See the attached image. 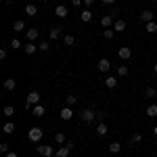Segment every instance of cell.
Wrapping results in <instances>:
<instances>
[{"instance_id": "cell-30", "label": "cell", "mask_w": 157, "mask_h": 157, "mask_svg": "<svg viewBox=\"0 0 157 157\" xmlns=\"http://www.w3.org/2000/svg\"><path fill=\"white\" fill-rule=\"evenodd\" d=\"M145 97H147V98H155V97H157V90H155V88H151V86H149V88L145 90Z\"/></svg>"}, {"instance_id": "cell-17", "label": "cell", "mask_w": 157, "mask_h": 157, "mask_svg": "<svg viewBox=\"0 0 157 157\" xmlns=\"http://www.w3.org/2000/svg\"><path fill=\"white\" fill-rule=\"evenodd\" d=\"M48 36H50V40H57V38L61 36V25H55V27H50Z\"/></svg>"}, {"instance_id": "cell-45", "label": "cell", "mask_w": 157, "mask_h": 157, "mask_svg": "<svg viewBox=\"0 0 157 157\" xmlns=\"http://www.w3.org/2000/svg\"><path fill=\"white\" fill-rule=\"evenodd\" d=\"M153 134H155V136H157V126H155V128H153Z\"/></svg>"}, {"instance_id": "cell-21", "label": "cell", "mask_w": 157, "mask_h": 157, "mask_svg": "<svg viewBox=\"0 0 157 157\" xmlns=\"http://www.w3.org/2000/svg\"><path fill=\"white\" fill-rule=\"evenodd\" d=\"M107 149H109V153H111V155H115V153H120V151H121V145H120V143H111Z\"/></svg>"}, {"instance_id": "cell-36", "label": "cell", "mask_w": 157, "mask_h": 157, "mask_svg": "<svg viewBox=\"0 0 157 157\" xmlns=\"http://www.w3.org/2000/svg\"><path fill=\"white\" fill-rule=\"evenodd\" d=\"M0 153H9V143H0Z\"/></svg>"}, {"instance_id": "cell-32", "label": "cell", "mask_w": 157, "mask_h": 157, "mask_svg": "<svg viewBox=\"0 0 157 157\" xmlns=\"http://www.w3.org/2000/svg\"><path fill=\"white\" fill-rule=\"evenodd\" d=\"M103 36L107 38V40H111V38L115 36V29H113V27H107V29H105V32H103Z\"/></svg>"}, {"instance_id": "cell-18", "label": "cell", "mask_w": 157, "mask_h": 157, "mask_svg": "<svg viewBox=\"0 0 157 157\" xmlns=\"http://www.w3.org/2000/svg\"><path fill=\"white\" fill-rule=\"evenodd\" d=\"M13 32H27V29H25V21H21V19L15 21V23H13Z\"/></svg>"}, {"instance_id": "cell-25", "label": "cell", "mask_w": 157, "mask_h": 157, "mask_svg": "<svg viewBox=\"0 0 157 157\" xmlns=\"http://www.w3.org/2000/svg\"><path fill=\"white\" fill-rule=\"evenodd\" d=\"M15 86H17V82H15L13 78H9V80H4V90H15Z\"/></svg>"}, {"instance_id": "cell-26", "label": "cell", "mask_w": 157, "mask_h": 157, "mask_svg": "<svg viewBox=\"0 0 157 157\" xmlns=\"http://www.w3.org/2000/svg\"><path fill=\"white\" fill-rule=\"evenodd\" d=\"M140 140H143V134H140V132H134L132 138H130V145H138Z\"/></svg>"}, {"instance_id": "cell-3", "label": "cell", "mask_w": 157, "mask_h": 157, "mask_svg": "<svg viewBox=\"0 0 157 157\" xmlns=\"http://www.w3.org/2000/svg\"><path fill=\"white\" fill-rule=\"evenodd\" d=\"M97 111H92V109H84V111H82V121H84V124H92V121L97 120Z\"/></svg>"}, {"instance_id": "cell-8", "label": "cell", "mask_w": 157, "mask_h": 157, "mask_svg": "<svg viewBox=\"0 0 157 157\" xmlns=\"http://www.w3.org/2000/svg\"><path fill=\"white\" fill-rule=\"evenodd\" d=\"M97 67H98V71L107 73L109 69H111V61H109V59H101V61H98V65H97Z\"/></svg>"}, {"instance_id": "cell-44", "label": "cell", "mask_w": 157, "mask_h": 157, "mask_svg": "<svg viewBox=\"0 0 157 157\" xmlns=\"http://www.w3.org/2000/svg\"><path fill=\"white\" fill-rule=\"evenodd\" d=\"M153 73H155V75H157V63H155V65H153Z\"/></svg>"}, {"instance_id": "cell-29", "label": "cell", "mask_w": 157, "mask_h": 157, "mask_svg": "<svg viewBox=\"0 0 157 157\" xmlns=\"http://www.w3.org/2000/svg\"><path fill=\"white\" fill-rule=\"evenodd\" d=\"M147 32H149V34H157V23L155 21H149V23H147Z\"/></svg>"}, {"instance_id": "cell-4", "label": "cell", "mask_w": 157, "mask_h": 157, "mask_svg": "<svg viewBox=\"0 0 157 157\" xmlns=\"http://www.w3.org/2000/svg\"><path fill=\"white\" fill-rule=\"evenodd\" d=\"M27 136H29V140H32V143H40V140H42V136H44V130H42V128H32Z\"/></svg>"}, {"instance_id": "cell-22", "label": "cell", "mask_w": 157, "mask_h": 157, "mask_svg": "<svg viewBox=\"0 0 157 157\" xmlns=\"http://www.w3.org/2000/svg\"><path fill=\"white\" fill-rule=\"evenodd\" d=\"M32 113H34L36 117H42V115H44V105H42V103H40V105H36V107L32 109Z\"/></svg>"}, {"instance_id": "cell-31", "label": "cell", "mask_w": 157, "mask_h": 157, "mask_svg": "<svg viewBox=\"0 0 157 157\" xmlns=\"http://www.w3.org/2000/svg\"><path fill=\"white\" fill-rule=\"evenodd\" d=\"M13 113H15V109L11 105H6V107L2 109V115H6V117H13Z\"/></svg>"}, {"instance_id": "cell-39", "label": "cell", "mask_w": 157, "mask_h": 157, "mask_svg": "<svg viewBox=\"0 0 157 157\" xmlns=\"http://www.w3.org/2000/svg\"><path fill=\"white\" fill-rule=\"evenodd\" d=\"M80 4H84V0H71V6H80Z\"/></svg>"}, {"instance_id": "cell-43", "label": "cell", "mask_w": 157, "mask_h": 157, "mask_svg": "<svg viewBox=\"0 0 157 157\" xmlns=\"http://www.w3.org/2000/svg\"><path fill=\"white\" fill-rule=\"evenodd\" d=\"M84 4H86V6H90V4H94V0H84Z\"/></svg>"}, {"instance_id": "cell-38", "label": "cell", "mask_w": 157, "mask_h": 157, "mask_svg": "<svg viewBox=\"0 0 157 157\" xmlns=\"http://www.w3.org/2000/svg\"><path fill=\"white\" fill-rule=\"evenodd\" d=\"M4 6H6V9H13V6H15V0H4Z\"/></svg>"}, {"instance_id": "cell-19", "label": "cell", "mask_w": 157, "mask_h": 157, "mask_svg": "<svg viewBox=\"0 0 157 157\" xmlns=\"http://www.w3.org/2000/svg\"><path fill=\"white\" fill-rule=\"evenodd\" d=\"M23 50L27 52V55H34V52L38 50V44H34V42H27V44L23 46Z\"/></svg>"}, {"instance_id": "cell-42", "label": "cell", "mask_w": 157, "mask_h": 157, "mask_svg": "<svg viewBox=\"0 0 157 157\" xmlns=\"http://www.w3.org/2000/svg\"><path fill=\"white\" fill-rule=\"evenodd\" d=\"M4 157H17V153H13V151H9V153H6Z\"/></svg>"}, {"instance_id": "cell-40", "label": "cell", "mask_w": 157, "mask_h": 157, "mask_svg": "<svg viewBox=\"0 0 157 157\" xmlns=\"http://www.w3.org/2000/svg\"><path fill=\"white\" fill-rule=\"evenodd\" d=\"M4 59H6V50L2 48V50H0V61H4Z\"/></svg>"}, {"instance_id": "cell-2", "label": "cell", "mask_w": 157, "mask_h": 157, "mask_svg": "<svg viewBox=\"0 0 157 157\" xmlns=\"http://www.w3.org/2000/svg\"><path fill=\"white\" fill-rule=\"evenodd\" d=\"M36 151H38V155H40V157H55V149L48 147V145H38Z\"/></svg>"}, {"instance_id": "cell-24", "label": "cell", "mask_w": 157, "mask_h": 157, "mask_svg": "<svg viewBox=\"0 0 157 157\" xmlns=\"http://www.w3.org/2000/svg\"><path fill=\"white\" fill-rule=\"evenodd\" d=\"M147 117H157V105H149L147 107Z\"/></svg>"}, {"instance_id": "cell-12", "label": "cell", "mask_w": 157, "mask_h": 157, "mask_svg": "<svg viewBox=\"0 0 157 157\" xmlns=\"http://www.w3.org/2000/svg\"><path fill=\"white\" fill-rule=\"evenodd\" d=\"M113 29H115V34H121V32H126V21H124V19H117V21L113 23Z\"/></svg>"}, {"instance_id": "cell-28", "label": "cell", "mask_w": 157, "mask_h": 157, "mask_svg": "<svg viewBox=\"0 0 157 157\" xmlns=\"http://www.w3.org/2000/svg\"><path fill=\"white\" fill-rule=\"evenodd\" d=\"M63 42H65V46H73V42H75V38L71 34H67V36H63Z\"/></svg>"}, {"instance_id": "cell-13", "label": "cell", "mask_w": 157, "mask_h": 157, "mask_svg": "<svg viewBox=\"0 0 157 157\" xmlns=\"http://www.w3.org/2000/svg\"><path fill=\"white\" fill-rule=\"evenodd\" d=\"M140 21H145V23H149V21H153V11H149V9H145V11L140 13Z\"/></svg>"}, {"instance_id": "cell-7", "label": "cell", "mask_w": 157, "mask_h": 157, "mask_svg": "<svg viewBox=\"0 0 157 157\" xmlns=\"http://www.w3.org/2000/svg\"><path fill=\"white\" fill-rule=\"evenodd\" d=\"M117 55H120V59H121V61H128L130 57H132V48H130V46H121Z\"/></svg>"}, {"instance_id": "cell-15", "label": "cell", "mask_w": 157, "mask_h": 157, "mask_svg": "<svg viewBox=\"0 0 157 157\" xmlns=\"http://www.w3.org/2000/svg\"><path fill=\"white\" fill-rule=\"evenodd\" d=\"M107 132H109L107 124H105V121H98V124H97V134H98V136H105Z\"/></svg>"}, {"instance_id": "cell-9", "label": "cell", "mask_w": 157, "mask_h": 157, "mask_svg": "<svg viewBox=\"0 0 157 157\" xmlns=\"http://www.w3.org/2000/svg\"><path fill=\"white\" fill-rule=\"evenodd\" d=\"M25 34H27V42H36L38 36H40V32H38L36 27H29V29H27Z\"/></svg>"}, {"instance_id": "cell-23", "label": "cell", "mask_w": 157, "mask_h": 157, "mask_svg": "<svg viewBox=\"0 0 157 157\" xmlns=\"http://www.w3.org/2000/svg\"><path fill=\"white\" fill-rule=\"evenodd\" d=\"M55 143H57V145H63V143H67V136H65L63 132H57V134H55Z\"/></svg>"}, {"instance_id": "cell-41", "label": "cell", "mask_w": 157, "mask_h": 157, "mask_svg": "<svg viewBox=\"0 0 157 157\" xmlns=\"http://www.w3.org/2000/svg\"><path fill=\"white\" fill-rule=\"evenodd\" d=\"M103 4H115V0H101Z\"/></svg>"}, {"instance_id": "cell-1", "label": "cell", "mask_w": 157, "mask_h": 157, "mask_svg": "<svg viewBox=\"0 0 157 157\" xmlns=\"http://www.w3.org/2000/svg\"><path fill=\"white\" fill-rule=\"evenodd\" d=\"M40 92H36V90H32L29 94H27V98H25V109H34L36 105H40Z\"/></svg>"}, {"instance_id": "cell-10", "label": "cell", "mask_w": 157, "mask_h": 157, "mask_svg": "<svg viewBox=\"0 0 157 157\" xmlns=\"http://www.w3.org/2000/svg\"><path fill=\"white\" fill-rule=\"evenodd\" d=\"M55 15H57L59 19H65V17L69 15V11H67V6H63V4H59V6L55 9Z\"/></svg>"}, {"instance_id": "cell-20", "label": "cell", "mask_w": 157, "mask_h": 157, "mask_svg": "<svg viewBox=\"0 0 157 157\" xmlns=\"http://www.w3.org/2000/svg\"><path fill=\"white\" fill-rule=\"evenodd\" d=\"M105 86H107V88H115V86H117V78L107 75V78H105Z\"/></svg>"}, {"instance_id": "cell-14", "label": "cell", "mask_w": 157, "mask_h": 157, "mask_svg": "<svg viewBox=\"0 0 157 157\" xmlns=\"http://www.w3.org/2000/svg\"><path fill=\"white\" fill-rule=\"evenodd\" d=\"M113 23H115V21H113V17H111V15H105V17L101 19V25H103L105 29H107V27H113Z\"/></svg>"}, {"instance_id": "cell-16", "label": "cell", "mask_w": 157, "mask_h": 157, "mask_svg": "<svg viewBox=\"0 0 157 157\" xmlns=\"http://www.w3.org/2000/svg\"><path fill=\"white\" fill-rule=\"evenodd\" d=\"M25 15H27V17H36L38 15V6L36 4H27V6H25Z\"/></svg>"}, {"instance_id": "cell-5", "label": "cell", "mask_w": 157, "mask_h": 157, "mask_svg": "<svg viewBox=\"0 0 157 157\" xmlns=\"http://www.w3.org/2000/svg\"><path fill=\"white\" fill-rule=\"evenodd\" d=\"M73 147V143H65V147H59V151H55V157H69V151Z\"/></svg>"}, {"instance_id": "cell-35", "label": "cell", "mask_w": 157, "mask_h": 157, "mask_svg": "<svg viewBox=\"0 0 157 157\" xmlns=\"http://www.w3.org/2000/svg\"><path fill=\"white\" fill-rule=\"evenodd\" d=\"M117 75H120V78L128 75V67H126V65H120V67H117Z\"/></svg>"}, {"instance_id": "cell-46", "label": "cell", "mask_w": 157, "mask_h": 157, "mask_svg": "<svg viewBox=\"0 0 157 157\" xmlns=\"http://www.w3.org/2000/svg\"><path fill=\"white\" fill-rule=\"evenodd\" d=\"M153 4H155V6H157V0H153Z\"/></svg>"}, {"instance_id": "cell-34", "label": "cell", "mask_w": 157, "mask_h": 157, "mask_svg": "<svg viewBox=\"0 0 157 157\" xmlns=\"http://www.w3.org/2000/svg\"><path fill=\"white\" fill-rule=\"evenodd\" d=\"M48 48H50V42H46V40L38 44V50H42V52H46V50H48Z\"/></svg>"}, {"instance_id": "cell-27", "label": "cell", "mask_w": 157, "mask_h": 157, "mask_svg": "<svg viewBox=\"0 0 157 157\" xmlns=\"http://www.w3.org/2000/svg\"><path fill=\"white\" fill-rule=\"evenodd\" d=\"M2 130H4V134H13V132H15V124H13V121H6Z\"/></svg>"}, {"instance_id": "cell-6", "label": "cell", "mask_w": 157, "mask_h": 157, "mask_svg": "<svg viewBox=\"0 0 157 157\" xmlns=\"http://www.w3.org/2000/svg\"><path fill=\"white\" fill-rule=\"evenodd\" d=\"M59 115H61V120H63V121H69L73 117V109L71 107H63Z\"/></svg>"}, {"instance_id": "cell-33", "label": "cell", "mask_w": 157, "mask_h": 157, "mask_svg": "<svg viewBox=\"0 0 157 157\" xmlns=\"http://www.w3.org/2000/svg\"><path fill=\"white\" fill-rule=\"evenodd\" d=\"M65 101H67V107H73V105L78 103V97H75V94H69V97L65 98Z\"/></svg>"}, {"instance_id": "cell-37", "label": "cell", "mask_w": 157, "mask_h": 157, "mask_svg": "<svg viewBox=\"0 0 157 157\" xmlns=\"http://www.w3.org/2000/svg\"><path fill=\"white\" fill-rule=\"evenodd\" d=\"M11 46H13V50H17V48H21V42H19V40H13Z\"/></svg>"}, {"instance_id": "cell-11", "label": "cell", "mask_w": 157, "mask_h": 157, "mask_svg": "<svg viewBox=\"0 0 157 157\" xmlns=\"http://www.w3.org/2000/svg\"><path fill=\"white\" fill-rule=\"evenodd\" d=\"M80 19H82V23H90V21H92V11L84 9V11L80 13Z\"/></svg>"}]
</instances>
